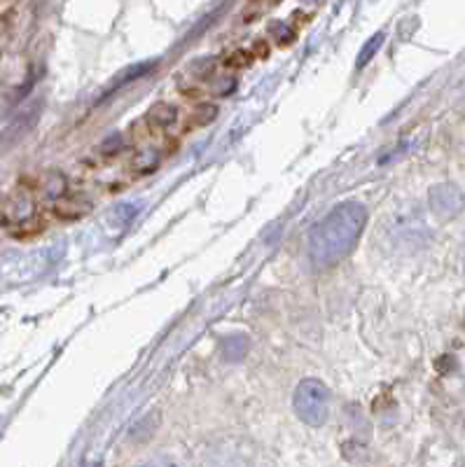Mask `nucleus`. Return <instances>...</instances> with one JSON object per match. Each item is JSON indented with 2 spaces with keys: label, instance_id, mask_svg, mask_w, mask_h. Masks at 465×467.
<instances>
[{
  "label": "nucleus",
  "instance_id": "obj_9",
  "mask_svg": "<svg viewBox=\"0 0 465 467\" xmlns=\"http://www.w3.org/2000/svg\"><path fill=\"white\" fill-rule=\"evenodd\" d=\"M252 61H255V56H252L251 52H246V49H234V52H230V55L224 56L223 64L227 65V68H232V71H243V68H248Z\"/></svg>",
  "mask_w": 465,
  "mask_h": 467
},
{
  "label": "nucleus",
  "instance_id": "obj_11",
  "mask_svg": "<svg viewBox=\"0 0 465 467\" xmlns=\"http://www.w3.org/2000/svg\"><path fill=\"white\" fill-rule=\"evenodd\" d=\"M252 56L258 61H267L269 55H272V45H269V40H255V45H252Z\"/></svg>",
  "mask_w": 465,
  "mask_h": 467
},
{
  "label": "nucleus",
  "instance_id": "obj_12",
  "mask_svg": "<svg viewBox=\"0 0 465 467\" xmlns=\"http://www.w3.org/2000/svg\"><path fill=\"white\" fill-rule=\"evenodd\" d=\"M185 96L187 98H202L203 92L202 89H185Z\"/></svg>",
  "mask_w": 465,
  "mask_h": 467
},
{
  "label": "nucleus",
  "instance_id": "obj_7",
  "mask_svg": "<svg viewBox=\"0 0 465 467\" xmlns=\"http://www.w3.org/2000/svg\"><path fill=\"white\" fill-rule=\"evenodd\" d=\"M153 68H154V61H150V64H136V65H132V68H126V71L120 73L117 80L113 82V89H120L122 84H129V82L138 80V77H145L150 71H153Z\"/></svg>",
  "mask_w": 465,
  "mask_h": 467
},
{
  "label": "nucleus",
  "instance_id": "obj_13",
  "mask_svg": "<svg viewBox=\"0 0 465 467\" xmlns=\"http://www.w3.org/2000/svg\"><path fill=\"white\" fill-rule=\"evenodd\" d=\"M0 227H3V208H0Z\"/></svg>",
  "mask_w": 465,
  "mask_h": 467
},
{
  "label": "nucleus",
  "instance_id": "obj_3",
  "mask_svg": "<svg viewBox=\"0 0 465 467\" xmlns=\"http://www.w3.org/2000/svg\"><path fill=\"white\" fill-rule=\"evenodd\" d=\"M432 213H438L440 218H456L465 208V194L456 185H435L428 194Z\"/></svg>",
  "mask_w": 465,
  "mask_h": 467
},
{
  "label": "nucleus",
  "instance_id": "obj_5",
  "mask_svg": "<svg viewBox=\"0 0 465 467\" xmlns=\"http://www.w3.org/2000/svg\"><path fill=\"white\" fill-rule=\"evenodd\" d=\"M143 122H145L150 134H166L178 122V110L171 104H157L148 110Z\"/></svg>",
  "mask_w": 465,
  "mask_h": 467
},
{
  "label": "nucleus",
  "instance_id": "obj_6",
  "mask_svg": "<svg viewBox=\"0 0 465 467\" xmlns=\"http://www.w3.org/2000/svg\"><path fill=\"white\" fill-rule=\"evenodd\" d=\"M218 105L215 104H199L197 108L192 110L190 117H187V124H185V131H194V129H203V126L213 124L215 120H218Z\"/></svg>",
  "mask_w": 465,
  "mask_h": 467
},
{
  "label": "nucleus",
  "instance_id": "obj_10",
  "mask_svg": "<svg viewBox=\"0 0 465 467\" xmlns=\"http://www.w3.org/2000/svg\"><path fill=\"white\" fill-rule=\"evenodd\" d=\"M381 43H383V33H377V35H374V38L361 49V55H358V61H356L358 68H365V65L374 59V55L379 52Z\"/></svg>",
  "mask_w": 465,
  "mask_h": 467
},
{
  "label": "nucleus",
  "instance_id": "obj_14",
  "mask_svg": "<svg viewBox=\"0 0 465 467\" xmlns=\"http://www.w3.org/2000/svg\"><path fill=\"white\" fill-rule=\"evenodd\" d=\"M463 264H465V262H463Z\"/></svg>",
  "mask_w": 465,
  "mask_h": 467
},
{
  "label": "nucleus",
  "instance_id": "obj_4",
  "mask_svg": "<svg viewBox=\"0 0 465 467\" xmlns=\"http://www.w3.org/2000/svg\"><path fill=\"white\" fill-rule=\"evenodd\" d=\"M89 211H92V202L84 199L83 194H64L52 206V215L61 223H75V220L89 215Z\"/></svg>",
  "mask_w": 465,
  "mask_h": 467
},
{
  "label": "nucleus",
  "instance_id": "obj_8",
  "mask_svg": "<svg viewBox=\"0 0 465 467\" xmlns=\"http://www.w3.org/2000/svg\"><path fill=\"white\" fill-rule=\"evenodd\" d=\"M159 159H162V154H159L157 150H141V153H136V157H134L132 166L136 171H141V174H153V171L157 169Z\"/></svg>",
  "mask_w": 465,
  "mask_h": 467
},
{
  "label": "nucleus",
  "instance_id": "obj_2",
  "mask_svg": "<svg viewBox=\"0 0 465 467\" xmlns=\"http://www.w3.org/2000/svg\"><path fill=\"white\" fill-rule=\"evenodd\" d=\"M295 412L304 423L309 425H321L328 419L330 409V391L316 379L302 381L300 388L295 392Z\"/></svg>",
  "mask_w": 465,
  "mask_h": 467
},
{
  "label": "nucleus",
  "instance_id": "obj_1",
  "mask_svg": "<svg viewBox=\"0 0 465 467\" xmlns=\"http://www.w3.org/2000/svg\"><path fill=\"white\" fill-rule=\"evenodd\" d=\"M365 223L367 211L361 204H340L316 224L309 236V255H312L313 264L318 269L340 264L351 250L356 248Z\"/></svg>",
  "mask_w": 465,
  "mask_h": 467
}]
</instances>
